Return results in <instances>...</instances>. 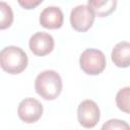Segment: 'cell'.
Wrapping results in <instances>:
<instances>
[{"mask_svg":"<svg viewBox=\"0 0 130 130\" xmlns=\"http://www.w3.org/2000/svg\"><path fill=\"white\" fill-rule=\"evenodd\" d=\"M61 76L54 70H45L41 72L35 80V88L37 93L47 101L57 99L62 91Z\"/></svg>","mask_w":130,"mask_h":130,"instance_id":"cell-1","label":"cell"},{"mask_svg":"<svg viewBox=\"0 0 130 130\" xmlns=\"http://www.w3.org/2000/svg\"><path fill=\"white\" fill-rule=\"evenodd\" d=\"M27 55L19 47L8 46L0 53V64L2 69L9 74H19L27 66Z\"/></svg>","mask_w":130,"mask_h":130,"instance_id":"cell-2","label":"cell"},{"mask_svg":"<svg viewBox=\"0 0 130 130\" xmlns=\"http://www.w3.org/2000/svg\"><path fill=\"white\" fill-rule=\"evenodd\" d=\"M106 57L98 49L84 50L79 58V65L82 71L88 75H98L106 68Z\"/></svg>","mask_w":130,"mask_h":130,"instance_id":"cell-3","label":"cell"},{"mask_svg":"<svg viewBox=\"0 0 130 130\" xmlns=\"http://www.w3.org/2000/svg\"><path fill=\"white\" fill-rule=\"evenodd\" d=\"M94 13L88 5H77L70 12L71 26L77 31L88 30L94 21Z\"/></svg>","mask_w":130,"mask_h":130,"instance_id":"cell-4","label":"cell"},{"mask_svg":"<svg viewBox=\"0 0 130 130\" xmlns=\"http://www.w3.org/2000/svg\"><path fill=\"white\" fill-rule=\"evenodd\" d=\"M100 108L92 100H84L77 109V119L84 128H93L100 121Z\"/></svg>","mask_w":130,"mask_h":130,"instance_id":"cell-5","label":"cell"},{"mask_svg":"<svg viewBox=\"0 0 130 130\" xmlns=\"http://www.w3.org/2000/svg\"><path fill=\"white\" fill-rule=\"evenodd\" d=\"M18 117L25 123L37 122L43 114V105L34 98H26L22 100L17 109Z\"/></svg>","mask_w":130,"mask_h":130,"instance_id":"cell-6","label":"cell"},{"mask_svg":"<svg viewBox=\"0 0 130 130\" xmlns=\"http://www.w3.org/2000/svg\"><path fill=\"white\" fill-rule=\"evenodd\" d=\"M29 50L37 56H46L50 54L55 46L53 37L44 31H38L32 35L28 42Z\"/></svg>","mask_w":130,"mask_h":130,"instance_id":"cell-7","label":"cell"},{"mask_svg":"<svg viewBox=\"0 0 130 130\" xmlns=\"http://www.w3.org/2000/svg\"><path fill=\"white\" fill-rule=\"evenodd\" d=\"M63 12L57 6H48L40 14V24L49 29H57L63 25Z\"/></svg>","mask_w":130,"mask_h":130,"instance_id":"cell-8","label":"cell"},{"mask_svg":"<svg viewBox=\"0 0 130 130\" xmlns=\"http://www.w3.org/2000/svg\"><path fill=\"white\" fill-rule=\"evenodd\" d=\"M112 61L117 67L126 68L130 66V43L120 42L118 43L111 54Z\"/></svg>","mask_w":130,"mask_h":130,"instance_id":"cell-9","label":"cell"},{"mask_svg":"<svg viewBox=\"0 0 130 130\" xmlns=\"http://www.w3.org/2000/svg\"><path fill=\"white\" fill-rule=\"evenodd\" d=\"M87 5L91 8L95 16L105 17L111 14L117 6L116 0H89Z\"/></svg>","mask_w":130,"mask_h":130,"instance_id":"cell-10","label":"cell"},{"mask_svg":"<svg viewBox=\"0 0 130 130\" xmlns=\"http://www.w3.org/2000/svg\"><path fill=\"white\" fill-rule=\"evenodd\" d=\"M116 105L122 112L130 114V86L123 87L117 92Z\"/></svg>","mask_w":130,"mask_h":130,"instance_id":"cell-11","label":"cell"},{"mask_svg":"<svg viewBox=\"0 0 130 130\" xmlns=\"http://www.w3.org/2000/svg\"><path fill=\"white\" fill-rule=\"evenodd\" d=\"M0 11H1V22H0V28L5 29L9 27L12 24L13 21V13L11 10V7L6 4L5 2H0Z\"/></svg>","mask_w":130,"mask_h":130,"instance_id":"cell-12","label":"cell"},{"mask_svg":"<svg viewBox=\"0 0 130 130\" xmlns=\"http://www.w3.org/2000/svg\"><path fill=\"white\" fill-rule=\"evenodd\" d=\"M101 130H130V125L120 119H110L103 124Z\"/></svg>","mask_w":130,"mask_h":130,"instance_id":"cell-13","label":"cell"},{"mask_svg":"<svg viewBox=\"0 0 130 130\" xmlns=\"http://www.w3.org/2000/svg\"><path fill=\"white\" fill-rule=\"evenodd\" d=\"M42 3V0L39 1H31V0H24V1H18V4L22 6L24 9H34L36 6Z\"/></svg>","mask_w":130,"mask_h":130,"instance_id":"cell-14","label":"cell"}]
</instances>
